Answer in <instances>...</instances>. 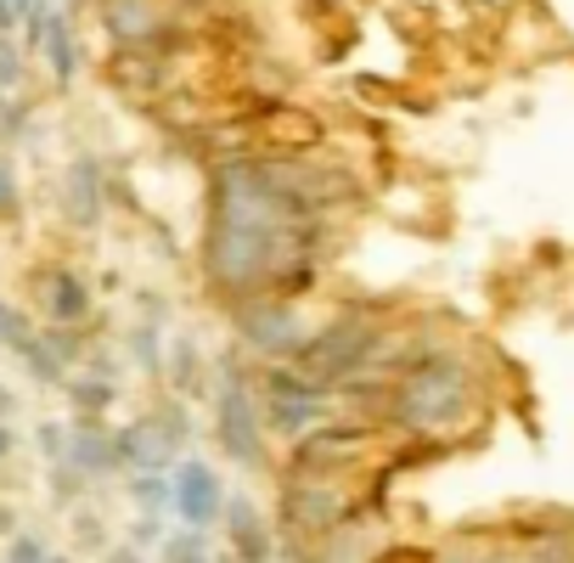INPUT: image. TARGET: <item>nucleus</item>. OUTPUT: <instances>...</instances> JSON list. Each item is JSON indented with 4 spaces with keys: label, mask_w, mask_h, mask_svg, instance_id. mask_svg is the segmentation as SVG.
<instances>
[{
    "label": "nucleus",
    "mask_w": 574,
    "mask_h": 563,
    "mask_svg": "<svg viewBox=\"0 0 574 563\" xmlns=\"http://www.w3.org/2000/svg\"><path fill=\"white\" fill-rule=\"evenodd\" d=\"M62 389H68V401H74L80 417H101V412L119 401V389H113L108 378H68Z\"/></svg>",
    "instance_id": "obj_15"
},
{
    "label": "nucleus",
    "mask_w": 574,
    "mask_h": 563,
    "mask_svg": "<svg viewBox=\"0 0 574 563\" xmlns=\"http://www.w3.org/2000/svg\"><path fill=\"white\" fill-rule=\"evenodd\" d=\"M169 513H175L186 529H209L225 513V485L203 456H181L169 468Z\"/></svg>",
    "instance_id": "obj_7"
},
{
    "label": "nucleus",
    "mask_w": 574,
    "mask_h": 563,
    "mask_svg": "<svg viewBox=\"0 0 574 563\" xmlns=\"http://www.w3.org/2000/svg\"><path fill=\"white\" fill-rule=\"evenodd\" d=\"M12 451H17V435H12V428H7V423H0V462H7Z\"/></svg>",
    "instance_id": "obj_30"
},
{
    "label": "nucleus",
    "mask_w": 574,
    "mask_h": 563,
    "mask_svg": "<svg viewBox=\"0 0 574 563\" xmlns=\"http://www.w3.org/2000/svg\"><path fill=\"white\" fill-rule=\"evenodd\" d=\"M28 40L46 51L57 85H74V74H80V51H74V35H68V23H62L57 12H40V7H34V12H28Z\"/></svg>",
    "instance_id": "obj_11"
},
{
    "label": "nucleus",
    "mask_w": 574,
    "mask_h": 563,
    "mask_svg": "<svg viewBox=\"0 0 574 563\" xmlns=\"http://www.w3.org/2000/svg\"><path fill=\"white\" fill-rule=\"evenodd\" d=\"M130 355L142 360L147 372H158V367H163V355H158V333H152V327H135V333H130Z\"/></svg>",
    "instance_id": "obj_22"
},
{
    "label": "nucleus",
    "mask_w": 574,
    "mask_h": 563,
    "mask_svg": "<svg viewBox=\"0 0 574 563\" xmlns=\"http://www.w3.org/2000/svg\"><path fill=\"white\" fill-rule=\"evenodd\" d=\"M12 412H17V394H12V389H7V383H0V423H7V417H12Z\"/></svg>",
    "instance_id": "obj_29"
},
{
    "label": "nucleus",
    "mask_w": 574,
    "mask_h": 563,
    "mask_svg": "<svg viewBox=\"0 0 574 563\" xmlns=\"http://www.w3.org/2000/svg\"><path fill=\"white\" fill-rule=\"evenodd\" d=\"M0 536H17V513L12 507H0Z\"/></svg>",
    "instance_id": "obj_31"
},
{
    "label": "nucleus",
    "mask_w": 574,
    "mask_h": 563,
    "mask_svg": "<svg viewBox=\"0 0 574 563\" xmlns=\"http://www.w3.org/2000/svg\"><path fill=\"white\" fill-rule=\"evenodd\" d=\"M46 563H80V558H68V552H51V558H46Z\"/></svg>",
    "instance_id": "obj_33"
},
{
    "label": "nucleus",
    "mask_w": 574,
    "mask_h": 563,
    "mask_svg": "<svg viewBox=\"0 0 574 563\" xmlns=\"http://www.w3.org/2000/svg\"><path fill=\"white\" fill-rule=\"evenodd\" d=\"M17 79H23V57L12 40H0V90H17Z\"/></svg>",
    "instance_id": "obj_25"
},
{
    "label": "nucleus",
    "mask_w": 574,
    "mask_h": 563,
    "mask_svg": "<svg viewBox=\"0 0 574 563\" xmlns=\"http://www.w3.org/2000/svg\"><path fill=\"white\" fill-rule=\"evenodd\" d=\"M0 344L17 350V355L34 344V327H28V316H23L17 305H0Z\"/></svg>",
    "instance_id": "obj_20"
},
{
    "label": "nucleus",
    "mask_w": 574,
    "mask_h": 563,
    "mask_svg": "<svg viewBox=\"0 0 574 563\" xmlns=\"http://www.w3.org/2000/svg\"><path fill=\"white\" fill-rule=\"evenodd\" d=\"M371 563H433V552L428 547H378Z\"/></svg>",
    "instance_id": "obj_26"
},
{
    "label": "nucleus",
    "mask_w": 574,
    "mask_h": 563,
    "mask_svg": "<svg viewBox=\"0 0 574 563\" xmlns=\"http://www.w3.org/2000/svg\"><path fill=\"white\" fill-rule=\"evenodd\" d=\"M479 401V383H473V367L451 350H423L394 372L383 412L400 435H451V428L473 412Z\"/></svg>",
    "instance_id": "obj_1"
},
{
    "label": "nucleus",
    "mask_w": 574,
    "mask_h": 563,
    "mask_svg": "<svg viewBox=\"0 0 574 563\" xmlns=\"http://www.w3.org/2000/svg\"><path fill=\"white\" fill-rule=\"evenodd\" d=\"M186 435H192V423H186V406H175V401H163L158 412H147V417H135V423H124L119 435H113V445H119V462L130 474H169L181 462V445H186Z\"/></svg>",
    "instance_id": "obj_4"
},
{
    "label": "nucleus",
    "mask_w": 574,
    "mask_h": 563,
    "mask_svg": "<svg viewBox=\"0 0 574 563\" xmlns=\"http://www.w3.org/2000/svg\"><path fill=\"white\" fill-rule=\"evenodd\" d=\"M181 563H215V552H197V558H181Z\"/></svg>",
    "instance_id": "obj_32"
},
{
    "label": "nucleus",
    "mask_w": 574,
    "mask_h": 563,
    "mask_svg": "<svg viewBox=\"0 0 574 563\" xmlns=\"http://www.w3.org/2000/svg\"><path fill=\"white\" fill-rule=\"evenodd\" d=\"M327 394L321 401H259V417H265V435H282V440H298L310 435L316 423H327Z\"/></svg>",
    "instance_id": "obj_13"
},
{
    "label": "nucleus",
    "mask_w": 574,
    "mask_h": 563,
    "mask_svg": "<svg viewBox=\"0 0 574 563\" xmlns=\"http://www.w3.org/2000/svg\"><path fill=\"white\" fill-rule=\"evenodd\" d=\"M383 355H389V333L371 316L350 310V316H338V321L321 327V333L304 339L298 355H293V367L304 378H316L321 389H338V383L361 378L371 360H383Z\"/></svg>",
    "instance_id": "obj_2"
},
{
    "label": "nucleus",
    "mask_w": 574,
    "mask_h": 563,
    "mask_svg": "<svg viewBox=\"0 0 574 563\" xmlns=\"http://www.w3.org/2000/svg\"><path fill=\"white\" fill-rule=\"evenodd\" d=\"M366 451H371V428L316 423L310 435L293 440V462H288V468H304V474H350V468H361Z\"/></svg>",
    "instance_id": "obj_6"
},
{
    "label": "nucleus",
    "mask_w": 574,
    "mask_h": 563,
    "mask_svg": "<svg viewBox=\"0 0 574 563\" xmlns=\"http://www.w3.org/2000/svg\"><path fill=\"white\" fill-rule=\"evenodd\" d=\"M197 552H209V529H163V541H158V558L163 563H181V558H197Z\"/></svg>",
    "instance_id": "obj_18"
},
{
    "label": "nucleus",
    "mask_w": 574,
    "mask_h": 563,
    "mask_svg": "<svg viewBox=\"0 0 574 563\" xmlns=\"http://www.w3.org/2000/svg\"><path fill=\"white\" fill-rule=\"evenodd\" d=\"M124 541H130L135 552H152V547L163 541V518H135V524H130V536H124Z\"/></svg>",
    "instance_id": "obj_23"
},
{
    "label": "nucleus",
    "mask_w": 574,
    "mask_h": 563,
    "mask_svg": "<svg viewBox=\"0 0 574 563\" xmlns=\"http://www.w3.org/2000/svg\"><path fill=\"white\" fill-rule=\"evenodd\" d=\"M433 563H535V552L518 547L513 536H506V541H473V536H462L456 547L433 552Z\"/></svg>",
    "instance_id": "obj_14"
},
{
    "label": "nucleus",
    "mask_w": 574,
    "mask_h": 563,
    "mask_svg": "<svg viewBox=\"0 0 574 563\" xmlns=\"http://www.w3.org/2000/svg\"><path fill=\"white\" fill-rule=\"evenodd\" d=\"M130 507H142V518L169 513V474H130Z\"/></svg>",
    "instance_id": "obj_16"
},
{
    "label": "nucleus",
    "mask_w": 574,
    "mask_h": 563,
    "mask_svg": "<svg viewBox=\"0 0 574 563\" xmlns=\"http://www.w3.org/2000/svg\"><path fill=\"white\" fill-rule=\"evenodd\" d=\"M51 547L40 529H17V536H7V552H0V563H46Z\"/></svg>",
    "instance_id": "obj_19"
},
{
    "label": "nucleus",
    "mask_w": 574,
    "mask_h": 563,
    "mask_svg": "<svg viewBox=\"0 0 574 563\" xmlns=\"http://www.w3.org/2000/svg\"><path fill=\"white\" fill-rule=\"evenodd\" d=\"M34 445H40L46 462H62V451H68V423H40V428H34Z\"/></svg>",
    "instance_id": "obj_21"
},
{
    "label": "nucleus",
    "mask_w": 574,
    "mask_h": 563,
    "mask_svg": "<svg viewBox=\"0 0 574 563\" xmlns=\"http://www.w3.org/2000/svg\"><path fill=\"white\" fill-rule=\"evenodd\" d=\"M197 372H203V360H197V344L181 333L175 344H169V383H175L181 394H197Z\"/></svg>",
    "instance_id": "obj_17"
},
{
    "label": "nucleus",
    "mask_w": 574,
    "mask_h": 563,
    "mask_svg": "<svg viewBox=\"0 0 574 563\" xmlns=\"http://www.w3.org/2000/svg\"><path fill=\"white\" fill-rule=\"evenodd\" d=\"M231 327L254 355H270V360H293L298 344L310 339L304 316L293 310V299H277V293H259V299H243L231 310Z\"/></svg>",
    "instance_id": "obj_5"
},
{
    "label": "nucleus",
    "mask_w": 574,
    "mask_h": 563,
    "mask_svg": "<svg viewBox=\"0 0 574 563\" xmlns=\"http://www.w3.org/2000/svg\"><path fill=\"white\" fill-rule=\"evenodd\" d=\"M40 310H46V327H80L90 321V282L68 265H51L40 271Z\"/></svg>",
    "instance_id": "obj_10"
},
{
    "label": "nucleus",
    "mask_w": 574,
    "mask_h": 563,
    "mask_svg": "<svg viewBox=\"0 0 574 563\" xmlns=\"http://www.w3.org/2000/svg\"><path fill=\"white\" fill-rule=\"evenodd\" d=\"M101 563H147V552H135L130 541H119V547H108V558Z\"/></svg>",
    "instance_id": "obj_28"
},
{
    "label": "nucleus",
    "mask_w": 574,
    "mask_h": 563,
    "mask_svg": "<svg viewBox=\"0 0 574 563\" xmlns=\"http://www.w3.org/2000/svg\"><path fill=\"white\" fill-rule=\"evenodd\" d=\"M62 468H68V474H80L85 485H96V479L119 474L124 462H119V445H113V435H108V428H101L96 417H80L74 428H68V451H62Z\"/></svg>",
    "instance_id": "obj_8"
},
{
    "label": "nucleus",
    "mask_w": 574,
    "mask_h": 563,
    "mask_svg": "<svg viewBox=\"0 0 574 563\" xmlns=\"http://www.w3.org/2000/svg\"><path fill=\"white\" fill-rule=\"evenodd\" d=\"M17 204H23V186H17V170L7 158H0V215H17Z\"/></svg>",
    "instance_id": "obj_24"
},
{
    "label": "nucleus",
    "mask_w": 574,
    "mask_h": 563,
    "mask_svg": "<svg viewBox=\"0 0 574 563\" xmlns=\"http://www.w3.org/2000/svg\"><path fill=\"white\" fill-rule=\"evenodd\" d=\"M215 440L236 468H265V417H259V394L243 372V360L225 355L220 360V389H215Z\"/></svg>",
    "instance_id": "obj_3"
},
{
    "label": "nucleus",
    "mask_w": 574,
    "mask_h": 563,
    "mask_svg": "<svg viewBox=\"0 0 574 563\" xmlns=\"http://www.w3.org/2000/svg\"><path fill=\"white\" fill-rule=\"evenodd\" d=\"M225 541L236 552V563H270L277 558V529H270V518L248 502V495H225Z\"/></svg>",
    "instance_id": "obj_9"
},
{
    "label": "nucleus",
    "mask_w": 574,
    "mask_h": 563,
    "mask_svg": "<svg viewBox=\"0 0 574 563\" xmlns=\"http://www.w3.org/2000/svg\"><path fill=\"white\" fill-rule=\"evenodd\" d=\"M62 204H68V220H74L80 231L101 225V163L96 158H74V163H68Z\"/></svg>",
    "instance_id": "obj_12"
},
{
    "label": "nucleus",
    "mask_w": 574,
    "mask_h": 563,
    "mask_svg": "<svg viewBox=\"0 0 574 563\" xmlns=\"http://www.w3.org/2000/svg\"><path fill=\"white\" fill-rule=\"evenodd\" d=\"M28 12H34V0H0V35H7L17 17H28Z\"/></svg>",
    "instance_id": "obj_27"
}]
</instances>
